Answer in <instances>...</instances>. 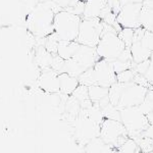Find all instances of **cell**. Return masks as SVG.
<instances>
[{
    "mask_svg": "<svg viewBox=\"0 0 153 153\" xmlns=\"http://www.w3.org/2000/svg\"><path fill=\"white\" fill-rule=\"evenodd\" d=\"M140 24L146 31L153 32V0H145L140 12Z\"/></svg>",
    "mask_w": 153,
    "mask_h": 153,
    "instance_id": "5bb4252c",
    "label": "cell"
},
{
    "mask_svg": "<svg viewBox=\"0 0 153 153\" xmlns=\"http://www.w3.org/2000/svg\"><path fill=\"white\" fill-rule=\"evenodd\" d=\"M107 5V0H87L82 19L99 18L101 11Z\"/></svg>",
    "mask_w": 153,
    "mask_h": 153,
    "instance_id": "9a60e30c",
    "label": "cell"
},
{
    "mask_svg": "<svg viewBox=\"0 0 153 153\" xmlns=\"http://www.w3.org/2000/svg\"><path fill=\"white\" fill-rule=\"evenodd\" d=\"M59 87H60V91L59 93L63 95L71 96L74 93V91L78 88L80 85L79 79L76 76H73L66 73L59 74Z\"/></svg>",
    "mask_w": 153,
    "mask_h": 153,
    "instance_id": "4fadbf2b",
    "label": "cell"
},
{
    "mask_svg": "<svg viewBox=\"0 0 153 153\" xmlns=\"http://www.w3.org/2000/svg\"><path fill=\"white\" fill-rule=\"evenodd\" d=\"M71 58L76 62H78L85 71L93 68L95 63L100 59L97 51H96V48L86 45H80L76 54Z\"/></svg>",
    "mask_w": 153,
    "mask_h": 153,
    "instance_id": "7c38bea8",
    "label": "cell"
},
{
    "mask_svg": "<svg viewBox=\"0 0 153 153\" xmlns=\"http://www.w3.org/2000/svg\"><path fill=\"white\" fill-rule=\"evenodd\" d=\"M149 60H150L149 68H148L147 71L145 73L144 76L148 80V82L151 84V85H153V52L151 53V56H150Z\"/></svg>",
    "mask_w": 153,
    "mask_h": 153,
    "instance_id": "83f0119b",
    "label": "cell"
},
{
    "mask_svg": "<svg viewBox=\"0 0 153 153\" xmlns=\"http://www.w3.org/2000/svg\"><path fill=\"white\" fill-rule=\"evenodd\" d=\"M60 10L63 9L52 0L39 2L26 19L28 31L36 39L46 38L54 32V16Z\"/></svg>",
    "mask_w": 153,
    "mask_h": 153,
    "instance_id": "6da1fadb",
    "label": "cell"
},
{
    "mask_svg": "<svg viewBox=\"0 0 153 153\" xmlns=\"http://www.w3.org/2000/svg\"><path fill=\"white\" fill-rule=\"evenodd\" d=\"M142 43L144 46L149 49L151 52H153V32L146 31L142 38Z\"/></svg>",
    "mask_w": 153,
    "mask_h": 153,
    "instance_id": "484cf974",
    "label": "cell"
},
{
    "mask_svg": "<svg viewBox=\"0 0 153 153\" xmlns=\"http://www.w3.org/2000/svg\"><path fill=\"white\" fill-rule=\"evenodd\" d=\"M89 97L93 103H99L101 100L108 97L109 88L100 85H92L88 87Z\"/></svg>",
    "mask_w": 153,
    "mask_h": 153,
    "instance_id": "d6986e66",
    "label": "cell"
},
{
    "mask_svg": "<svg viewBox=\"0 0 153 153\" xmlns=\"http://www.w3.org/2000/svg\"><path fill=\"white\" fill-rule=\"evenodd\" d=\"M120 110V122L127 129L129 137L136 139L139 136H142V133L149 127V120L147 115L140 109L139 106L122 108Z\"/></svg>",
    "mask_w": 153,
    "mask_h": 153,
    "instance_id": "277c9868",
    "label": "cell"
},
{
    "mask_svg": "<svg viewBox=\"0 0 153 153\" xmlns=\"http://www.w3.org/2000/svg\"><path fill=\"white\" fill-rule=\"evenodd\" d=\"M99 137L106 144L111 145L112 147L117 149L126 141L129 135L122 122L105 118L100 125Z\"/></svg>",
    "mask_w": 153,
    "mask_h": 153,
    "instance_id": "8992f818",
    "label": "cell"
},
{
    "mask_svg": "<svg viewBox=\"0 0 153 153\" xmlns=\"http://www.w3.org/2000/svg\"><path fill=\"white\" fill-rule=\"evenodd\" d=\"M120 5L124 6L126 4L129 3H143L145 0H120Z\"/></svg>",
    "mask_w": 153,
    "mask_h": 153,
    "instance_id": "f546056e",
    "label": "cell"
},
{
    "mask_svg": "<svg viewBox=\"0 0 153 153\" xmlns=\"http://www.w3.org/2000/svg\"><path fill=\"white\" fill-rule=\"evenodd\" d=\"M117 150L120 153H141L138 143L130 137L126 139V141L117 148Z\"/></svg>",
    "mask_w": 153,
    "mask_h": 153,
    "instance_id": "ffe728a7",
    "label": "cell"
},
{
    "mask_svg": "<svg viewBox=\"0 0 153 153\" xmlns=\"http://www.w3.org/2000/svg\"><path fill=\"white\" fill-rule=\"evenodd\" d=\"M107 5L111 8V10L114 12L117 16L120 13V8H122L120 0H107Z\"/></svg>",
    "mask_w": 153,
    "mask_h": 153,
    "instance_id": "f1b7e54d",
    "label": "cell"
},
{
    "mask_svg": "<svg viewBox=\"0 0 153 153\" xmlns=\"http://www.w3.org/2000/svg\"><path fill=\"white\" fill-rule=\"evenodd\" d=\"M58 76L59 74L50 68L42 70L38 80H37V85L43 92L47 93V94L59 93L60 87H59Z\"/></svg>",
    "mask_w": 153,
    "mask_h": 153,
    "instance_id": "8fae6325",
    "label": "cell"
},
{
    "mask_svg": "<svg viewBox=\"0 0 153 153\" xmlns=\"http://www.w3.org/2000/svg\"><path fill=\"white\" fill-rule=\"evenodd\" d=\"M148 90H149L148 88L138 85L134 82L124 83V89L118 100L117 107L122 109L126 107L139 106L146 98Z\"/></svg>",
    "mask_w": 153,
    "mask_h": 153,
    "instance_id": "ba28073f",
    "label": "cell"
},
{
    "mask_svg": "<svg viewBox=\"0 0 153 153\" xmlns=\"http://www.w3.org/2000/svg\"><path fill=\"white\" fill-rule=\"evenodd\" d=\"M136 75V71L134 68L124 71L122 73L117 74V82L118 83H131L134 82V78Z\"/></svg>",
    "mask_w": 153,
    "mask_h": 153,
    "instance_id": "cb8c5ba5",
    "label": "cell"
},
{
    "mask_svg": "<svg viewBox=\"0 0 153 153\" xmlns=\"http://www.w3.org/2000/svg\"><path fill=\"white\" fill-rule=\"evenodd\" d=\"M52 1L55 2V3L60 6L62 9H66V8H68V7L75 5L80 0H52Z\"/></svg>",
    "mask_w": 153,
    "mask_h": 153,
    "instance_id": "4316f807",
    "label": "cell"
},
{
    "mask_svg": "<svg viewBox=\"0 0 153 153\" xmlns=\"http://www.w3.org/2000/svg\"><path fill=\"white\" fill-rule=\"evenodd\" d=\"M143 3H129L122 6L117 19L122 28L137 29L141 27L140 24V12Z\"/></svg>",
    "mask_w": 153,
    "mask_h": 153,
    "instance_id": "30bf717a",
    "label": "cell"
},
{
    "mask_svg": "<svg viewBox=\"0 0 153 153\" xmlns=\"http://www.w3.org/2000/svg\"><path fill=\"white\" fill-rule=\"evenodd\" d=\"M59 38L56 35L55 32H53L52 34H50L45 38V43H44V47L50 52L52 55H57V49H58V44H59Z\"/></svg>",
    "mask_w": 153,
    "mask_h": 153,
    "instance_id": "44dd1931",
    "label": "cell"
},
{
    "mask_svg": "<svg viewBox=\"0 0 153 153\" xmlns=\"http://www.w3.org/2000/svg\"><path fill=\"white\" fill-rule=\"evenodd\" d=\"M65 60L63 58H61L57 54V55L53 56L50 68L55 71L57 74H62V73H65Z\"/></svg>",
    "mask_w": 153,
    "mask_h": 153,
    "instance_id": "d4e9b609",
    "label": "cell"
},
{
    "mask_svg": "<svg viewBox=\"0 0 153 153\" xmlns=\"http://www.w3.org/2000/svg\"><path fill=\"white\" fill-rule=\"evenodd\" d=\"M141 153H153V151H149V152H141Z\"/></svg>",
    "mask_w": 153,
    "mask_h": 153,
    "instance_id": "4dcf8cb0",
    "label": "cell"
},
{
    "mask_svg": "<svg viewBox=\"0 0 153 153\" xmlns=\"http://www.w3.org/2000/svg\"><path fill=\"white\" fill-rule=\"evenodd\" d=\"M130 49L131 53H132L133 61L135 63H140L145 60H148L152 53L146 46L143 45L142 41H134Z\"/></svg>",
    "mask_w": 153,
    "mask_h": 153,
    "instance_id": "e0dca14e",
    "label": "cell"
},
{
    "mask_svg": "<svg viewBox=\"0 0 153 153\" xmlns=\"http://www.w3.org/2000/svg\"><path fill=\"white\" fill-rule=\"evenodd\" d=\"M82 16L68 10H60L54 16V32L60 41H76Z\"/></svg>",
    "mask_w": 153,
    "mask_h": 153,
    "instance_id": "3957f363",
    "label": "cell"
},
{
    "mask_svg": "<svg viewBox=\"0 0 153 153\" xmlns=\"http://www.w3.org/2000/svg\"><path fill=\"white\" fill-rule=\"evenodd\" d=\"M53 56L54 55L49 52L43 45H39L36 48L35 55H34V61H35V65L42 71L50 68Z\"/></svg>",
    "mask_w": 153,
    "mask_h": 153,
    "instance_id": "2e32d148",
    "label": "cell"
},
{
    "mask_svg": "<svg viewBox=\"0 0 153 153\" xmlns=\"http://www.w3.org/2000/svg\"><path fill=\"white\" fill-rule=\"evenodd\" d=\"M103 27L104 22L101 21L99 18L82 19L76 42L81 45L96 48L101 39Z\"/></svg>",
    "mask_w": 153,
    "mask_h": 153,
    "instance_id": "5b68a950",
    "label": "cell"
},
{
    "mask_svg": "<svg viewBox=\"0 0 153 153\" xmlns=\"http://www.w3.org/2000/svg\"><path fill=\"white\" fill-rule=\"evenodd\" d=\"M73 128L76 140L84 145H87L91 140L100 136V125L83 114H80L74 120Z\"/></svg>",
    "mask_w": 153,
    "mask_h": 153,
    "instance_id": "52a82bcc",
    "label": "cell"
},
{
    "mask_svg": "<svg viewBox=\"0 0 153 153\" xmlns=\"http://www.w3.org/2000/svg\"><path fill=\"white\" fill-rule=\"evenodd\" d=\"M92 68L95 79V85L110 88L113 84L117 83V74L113 71L110 61L100 58Z\"/></svg>",
    "mask_w": 153,
    "mask_h": 153,
    "instance_id": "9c48e42d",
    "label": "cell"
},
{
    "mask_svg": "<svg viewBox=\"0 0 153 153\" xmlns=\"http://www.w3.org/2000/svg\"><path fill=\"white\" fill-rule=\"evenodd\" d=\"M134 31H135V29L123 28L118 32V36H120L122 41L125 43L126 47H131V45H132L133 38H134Z\"/></svg>",
    "mask_w": 153,
    "mask_h": 153,
    "instance_id": "7402d4cb",
    "label": "cell"
},
{
    "mask_svg": "<svg viewBox=\"0 0 153 153\" xmlns=\"http://www.w3.org/2000/svg\"><path fill=\"white\" fill-rule=\"evenodd\" d=\"M80 45L76 41H59L57 54L65 60H68L75 55Z\"/></svg>",
    "mask_w": 153,
    "mask_h": 153,
    "instance_id": "ac0fdd59",
    "label": "cell"
},
{
    "mask_svg": "<svg viewBox=\"0 0 153 153\" xmlns=\"http://www.w3.org/2000/svg\"><path fill=\"white\" fill-rule=\"evenodd\" d=\"M113 71H115V74L122 73L124 71L130 70V68H133L135 65L134 61H122L120 59H115L111 62Z\"/></svg>",
    "mask_w": 153,
    "mask_h": 153,
    "instance_id": "603a6c76",
    "label": "cell"
},
{
    "mask_svg": "<svg viewBox=\"0 0 153 153\" xmlns=\"http://www.w3.org/2000/svg\"><path fill=\"white\" fill-rule=\"evenodd\" d=\"M126 45L118 36V32L112 26L104 23L101 39L96 46V51L100 58L112 62L125 50Z\"/></svg>",
    "mask_w": 153,
    "mask_h": 153,
    "instance_id": "7a4b0ae2",
    "label": "cell"
}]
</instances>
